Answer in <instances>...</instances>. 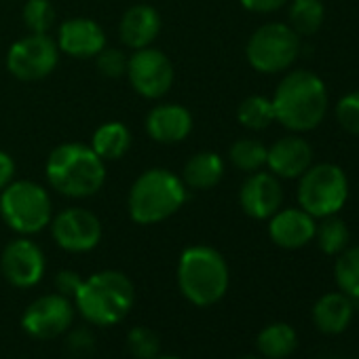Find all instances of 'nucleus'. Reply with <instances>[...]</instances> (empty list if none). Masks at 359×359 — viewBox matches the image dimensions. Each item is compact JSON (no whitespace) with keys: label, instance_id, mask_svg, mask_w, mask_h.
Instances as JSON below:
<instances>
[{"label":"nucleus","instance_id":"obj_1","mask_svg":"<svg viewBox=\"0 0 359 359\" xmlns=\"http://www.w3.org/2000/svg\"><path fill=\"white\" fill-rule=\"evenodd\" d=\"M49 187L68 199H87L106 184V161L89 144L66 142L55 146L45 163Z\"/></svg>","mask_w":359,"mask_h":359},{"label":"nucleus","instance_id":"obj_2","mask_svg":"<svg viewBox=\"0 0 359 359\" xmlns=\"http://www.w3.org/2000/svg\"><path fill=\"white\" fill-rule=\"evenodd\" d=\"M187 199L189 189L182 177L165 167H150L133 180L127 195V214L131 222L152 226L175 216Z\"/></svg>","mask_w":359,"mask_h":359},{"label":"nucleus","instance_id":"obj_3","mask_svg":"<svg viewBox=\"0 0 359 359\" xmlns=\"http://www.w3.org/2000/svg\"><path fill=\"white\" fill-rule=\"evenodd\" d=\"M275 121L285 129L302 133L315 129L327 112V89L309 70H294L283 76L273 95Z\"/></svg>","mask_w":359,"mask_h":359},{"label":"nucleus","instance_id":"obj_4","mask_svg":"<svg viewBox=\"0 0 359 359\" xmlns=\"http://www.w3.org/2000/svg\"><path fill=\"white\" fill-rule=\"evenodd\" d=\"M74 309L93 325L108 327L123 321L135 302V285L121 271H100L83 279Z\"/></svg>","mask_w":359,"mask_h":359},{"label":"nucleus","instance_id":"obj_5","mask_svg":"<svg viewBox=\"0 0 359 359\" xmlns=\"http://www.w3.org/2000/svg\"><path fill=\"white\" fill-rule=\"evenodd\" d=\"M231 283L224 256L212 245H191L177 260V287L195 306L220 302Z\"/></svg>","mask_w":359,"mask_h":359},{"label":"nucleus","instance_id":"obj_6","mask_svg":"<svg viewBox=\"0 0 359 359\" xmlns=\"http://www.w3.org/2000/svg\"><path fill=\"white\" fill-rule=\"evenodd\" d=\"M0 218L22 237H32L45 231L53 220L49 191L32 180H13L0 193Z\"/></svg>","mask_w":359,"mask_h":359},{"label":"nucleus","instance_id":"obj_7","mask_svg":"<svg viewBox=\"0 0 359 359\" xmlns=\"http://www.w3.org/2000/svg\"><path fill=\"white\" fill-rule=\"evenodd\" d=\"M348 197L346 175L338 165H311L298 184V203L313 218H327L342 210Z\"/></svg>","mask_w":359,"mask_h":359},{"label":"nucleus","instance_id":"obj_8","mask_svg":"<svg viewBox=\"0 0 359 359\" xmlns=\"http://www.w3.org/2000/svg\"><path fill=\"white\" fill-rule=\"evenodd\" d=\"M300 53V36L287 24L260 26L245 45L248 64L262 74L287 70Z\"/></svg>","mask_w":359,"mask_h":359},{"label":"nucleus","instance_id":"obj_9","mask_svg":"<svg viewBox=\"0 0 359 359\" xmlns=\"http://www.w3.org/2000/svg\"><path fill=\"white\" fill-rule=\"evenodd\" d=\"M60 49L51 34H28L15 41L7 53V70L24 83L47 79L60 62Z\"/></svg>","mask_w":359,"mask_h":359},{"label":"nucleus","instance_id":"obj_10","mask_svg":"<svg viewBox=\"0 0 359 359\" xmlns=\"http://www.w3.org/2000/svg\"><path fill=\"white\" fill-rule=\"evenodd\" d=\"M125 76L131 89L144 100H161L171 91L175 70L171 60L161 49L146 47L129 55Z\"/></svg>","mask_w":359,"mask_h":359},{"label":"nucleus","instance_id":"obj_11","mask_svg":"<svg viewBox=\"0 0 359 359\" xmlns=\"http://www.w3.org/2000/svg\"><path fill=\"white\" fill-rule=\"evenodd\" d=\"M53 241L70 254H87L95 250L104 237L100 218L85 208H68L51 220Z\"/></svg>","mask_w":359,"mask_h":359},{"label":"nucleus","instance_id":"obj_12","mask_svg":"<svg viewBox=\"0 0 359 359\" xmlns=\"http://www.w3.org/2000/svg\"><path fill=\"white\" fill-rule=\"evenodd\" d=\"M74 304L62 294H45L28 304L22 315L26 334L39 340H51L70 330L74 321Z\"/></svg>","mask_w":359,"mask_h":359},{"label":"nucleus","instance_id":"obj_13","mask_svg":"<svg viewBox=\"0 0 359 359\" xmlns=\"http://www.w3.org/2000/svg\"><path fill=\"white\" fill-rule=\"evenodd\" d=\"M45 269H47V260L45 254L41 250V245H36L30 237H18L13 241L7 243V248L3 250V256H0V271H3V277L20 290H28L41 283V279L45 277Z\"/></svg>","mask_w":359,"mask_h":359},{"label":"nucleus","instance_id":"obj_14","mask_svg":"<svg viewBox=\"0 0 359 359\" xmlns=\"http://www.w3.org/2000/svg\"><path fill=\"white\" fill-rule=\"evenodd\" d=\"M283 189L277 175L269 171H254L239 189V205L245 216L254 220H269L281 210Z\"/></svg>","mask_w":359,"mask_h":359},{"label":"nucleus","instance_id":"obj_15","mask_svg":"<svg viewBox=\"0 0 359 359\" xmlns=\"http://www.w3.org/2000/svg\"><path fill=\"white\" fill-rule=\"evenodd\" d=\"M55 43L60 53L74 60H93L106 47V32L95 20L72 18L60 24Z\"/></svg>","mask_w":359,"mask_h":359},{"label":"nucleus","instance_id":"obj_16","mask_svg":"<svg viewBox=\"0 0 359 359\" xmlns=\"http://www.w3.org/2000/svg\"><path fill=\"white\" fill-rule=\"evenodd\" d=\"M193 114L187 106L175 104V102H165L156 104L154 108L148 110L144 129L148 137L156 144H180L184 142L191 131H193Z\"/></svg>","mask_w":359,"mask_h":359},{"label":"nucleus","instance_id":"obj_17","mask_svg":"<svg viewBox=\"0 0 359 359\" xmlns=\"http://www.w3.org/2000/svg\"><path fill=\"white\" fill-rule=\"evenodd\" d=\"M313 161V150L306 140L298 135H285L266 150V167L277 177H300Z\"/></svg>","mask_w":359,"mask_h":359},{"label":"nucleus","instance_id":"obj_18","mask_svg":"<svg viewBox=\"0 0 359 359\" xmlns=\"http://www.w3.org/2000/svg\"><path fill=\"white\" fill-rule=\"evenodd\" d=\"M269 235L275 245L283 250L304 248L315 237V218L306 214L302 208L279 210L269 218Z\"/></svg>","mask_w":359,"mask_h":359},{"label":"nucleus","instance_id":"obj_19","mask_svg":"<svg viewBox=\"0 0 359 359\" xmlns=\"http://www.w3.org/2000/svg\"><path fill=\"white\" fill-rule=\"evenodd\" d=\"M158 32H161V15L150 5H133V7H129L123 13L121 24H118L121 43L131 51L152 47Z\"/></svg>","mask_w":359,"mask_h":359},{"label":"nucleus","instance_id":"obj_20","mask_svg":"<svg viewBox=\"0 0 359 359\" xmlns=\"http://www.w3.org/2000/svg\"><path fill=\"white\" fill-rule=\"evenodd\" d=\"M224 158L214 150L195 152L180 173L182 182L189 191H212L224 177Z\"/></svg>","mask_w":359,"mask_h":359},{"label":"nucleus","instance_id":"obj_21","mask_svg":"<svg viewBox=\"0 0 359 359\" xmlns=\"http://www.w3.org/2000/svg\"><path fill=\"white\" fill-rule=\"evenodd\" d=\"M353 319V300L342 292H330L321 296L313 306V321L319 332L334 336L346 330Z\"/></svg>","mask_w":359,"mask_h":359},{"label":"nucleus","instance_id":"obj_22","mask_svg":"<svg viewBox=\"0 0 359 359\" xmlns=\"http://www.w3.org/2000/svg\"><path fill=\"white\" fill-rule=\"evenodd\" d=\"M131 142H133V135L125 123L108 121L93 131L89 146L102 161H118L129 152Z\"/></svg>","mask_w":359,"mask_h":359},{"label":"nucleus","instance_id":"obj_23","mask_svg":"<svg viewBox=\"0 0 359 359\" xmlns=\"http://www.w3.org/2000/svg\"><path fill=\"white\" fill-rule=\"evenodd\" d=\"M256 346L266 359H285L298 346V336L287 323H271L260 330Z\"/></svg>","mask_w":359,"mask_h":359},{"label":"nucleus","instance_id":"obj_24","mask_svg":"<svg viewBox=\"0 0 359 359\" xmlns=\"http://www.w3.org/2000/svg\"><path fill=\"white\" fill-rule=\"evenodd\" d=\"M325 11L321 0H292L290 5V28L298 36L315 34L323 24Z\"/></svg>","mask_w":359,"mask_h":359},{"label":"nucleus","instance_id":"obj_25","mask_svg":"<svg viewBox=\"0 0 359 359\" xmlns=\"http://www.w3.org/2000/svg\"><path fill=\"white\" fill-rule=\"evenodd\" d=\"M237 121L250 131H262L275 121L273 102L264 95H250L237 108Z\"/></svg>","mask_w":359,"mask_h":359},{"label":"nucleus","instance_id":"obj_26","mask_svg":"<svg viewBox=\"0 0 359 359\" xmlns=\"http://www.w3.org/2000/svg\"><path fill=\"white\" fill-rule=\"evenodd\" d=\"M266 150L269 148L262 142H258L254 137H241L231 146L229 158H231L233 167H237L239 171L254 173L266 165Z\"/></svg>","mask_w":359,"mask_h":359},{"label":"nucleus","instance_id":"obj_27","mask_svg":"<svg viewBox=\"0 0 359 359\" xmlns=\"http://www.w3.org/2000/svg\"><path fill=\"white\" fill-rule=\"evenodd\" d=\"M334 277L342 294L351 298H359V245L344 248L336 260Z\"/></svg>","mask_w":359,"mask_h":359},{"label":"nucleus","instance_id":"obj_28","mask_svg":"<svg viewBox=\"0 0 359 359\" xmlns=\"http://www.w3.org/2000/svg\"><path fill=\"white\" fill-rule=\"evenodd\" d=\"M22 18L30 34H51L57 22V13L51 0H26Z\"/></svg>","mask_w":359,"mask_h":359},{"label":"nucleus","instance_id":"obj_29","mask_svg":"<svg viewBox=\"0 0 359 359\" xmlns=\"http://www.w3.org/2000/svg\"><path fill=\"white\" fill-rule=\"evenodd\" d=\"M315 237H317V243L321 248L323 254H340L346 243H348V229L342 220L334 218V216H327L323 218V222L315 229Z\"/></svg>","mask_w":359,"mask_h":359},{"label":"nucleus","instance_id":"obj_30","mask_svg":"<svg viewBox=\"0 0 359 359\" xmlns=\"http://www.w3.org/2000/svg\"><path fill=\"white\" fill-rule=\"evenodd\" d=\"M127 348L135 359H154L161 351V338L146 325H135L127 334Z\"/></svg>","mask_w":359,"mask_h":359},{"label":"nucleus","instance_id":"obj_31","mask_svg":"<svg viewBox=\"0 0 359 359\" xmlns=\"http://www.w3.org/2000/svg\"><path fill=\"white\" fill-rule=\"evenodd\" d=\"M95 66L97 72L106 79H123L127 72V62L129 55H125L121 49H112V47H104L95 57Z\"/></svg>","mask_w":359,"mask_h":359},{"label":"nucleus","instance_id":"obj_32","mask_svg":"<svg viewBox=\"0 0 359 359\" xmlns=\"http://www.w3.org/2000/svg\"><path fill=\"white\" fill-rule=\"evenodd\" d=\"M336 118L344 131L359 135V91L340 97L336 104Z\"/></svg>","mask_w":359,"mask_h":359},{"label":"nucleus","instance_id":"obj_33","mask_svg":"<svg viewBox=\"0 0 359 359\" xmlns=\"http://www.w3.org/2000/svg\"><path fill=\"white\" fill-rule=\"evenodd\" d=\"M81 283H83V277H81L76 271H70V269L60 271V273H57V277H55L57 294H62V296H66V298H70V300L76 296V292H79Z\"/></svg>","mask_w":359,"mask_h":359},{"label":"nucleus","instance_id":"obj_34","mask_svg":"<svg viewBox=\"0 0 359 359\" xmlns=\"http://www.w3.org/2000/svg\"><path fill=\"white\" fill-rule=\"evenodd\" d=\"M15 180V161L9 152L0 150V193Z\"/></svg>","mask_w":359,"mask_h":359},{"label":"nucleus","instance_id":"obj_35","mask_svg":"<svg viewBox=\"0 0 359 359\" xmlns=\"http://www.w3.org/2000/svg\"><path fill=\"white\" fill-rule=\"evenodd\" d=\"M241 7L252 13H273L279 11L287 0H239Z\"/></svg>","mask_w":359,"mask_h":359},{"label":"nucleus","instance_id":"obj_36","mask_svg":"<svg viewBox=\"0 0 359 359\" xmlns=\"http://www.w3.org/2000/svg\"><path fill=\"white\" fill-rule=\"evenodd\" d=\"M68 344L74 348V351H91L93 348V336L87 332V330H76L74 334H70V338H68Z\"/></svg>","mask_w":359,"mask_h":359},{"label":"nucleus","instance_id":"obj_37","mask_svg":"<svg viewBox=\"0 0 359 359\" xmlns=\"http://www.w3.org/2000/svg\"><path fill=\"white\" fill-rule=\"evenodd\" d=\"M154 359H182V357H177V355H156Z\"/></svg>","mask_w":359,"mask_h":359},{"label":"nucleus","instance_id":"obj_38","mask_svg":"<svg viewBox=\"0 0 359 359\" xmlns=\"http://www.w3.org/2000/svg\"><path fill=\"white\" fill-rule=\"evenodd\" d=\"M241 359H260V357H254V355H245V357H241Z\"/></svg>","mask_w":359,"mask_h":359}]
</instances>
